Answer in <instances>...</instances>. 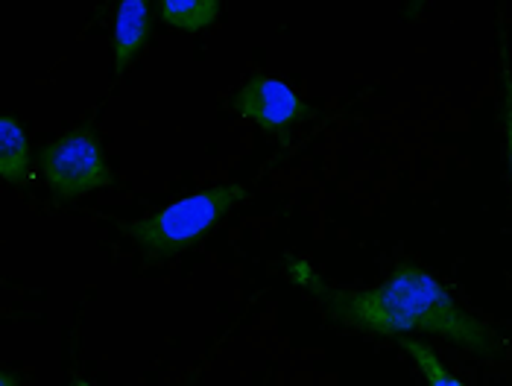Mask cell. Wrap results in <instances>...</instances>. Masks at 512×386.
I'll return each mask as SVG.
<instances>
[{"instance_id":"obj_7","label":"cell","mask_w":512,"mask_h":386,"mask_svg":"<svg viewBox=\"0 0 512 386\" xmlns=\"http://www.w3.org/2000/svg\"><path fill=\"white\" fill-rule=\"evenodd\" d=\"M158 9L173 30H185V33H202L220 18L217 0H161Z\"/></svg>"},{"instance_id":"obj_8","label":"cell","mask_w":512,"mask_h":386,"mask_svg":"<svg viewBox=\"0 0 512 386\" xmlns=\"http://www.w3.org/2000/svg\"><path fill=\"white\" fill-rule=\"evenodd\" d=\"M401 346H404V351L413 357V363L419 366V372H422V378H425V384L428 386H463V381H460L451 369L442 366L439 354H436L434 348L428 346L425 340H419V337H404Z\"/></svg>"},{"instance_id":"obj_10","label":"cell","mask_w":512,"mask_h":386,"mask_svg":"<svg viewBox=\"0 0 512 386\" xmlns=\"http://www.w3.org/2000/svg\"><path fill=\"white\" fill-rule=\"evenodd\" d=\"M0 386H21V378H18L12 369H3V375H0Z\"/></svg>"},{"instance_id":"obj_4","label":"cell","mask_w":512,"mask_h":386,"mask_svg":"<svg viewBox=\"0 0 512 386\" xmlns=\"http://www.w3.org/2000/svg\"><path fill=\"white\" fill-rule=\"evenodd\" d=\"M232 109L267 132H284L305 115V103L278 77H249L232 97Z\"/></svg>"},{"instance_id":"obj_6","label":"cell","mask_w":512,"mask_h":386,"mask_svg":"<svg viewBox=\"0 0 512 386\" xmlns=\"http://www.w3.org/2000/svg\"><path fill=\"white\" fill-rule=\"evenodd\" d=\"M30 170V138L18 117H0V176L3 182L15 185Z\"/></svg>"},{"instance_id":"obj_3","label":"cell","mask_w":512,"mask_h":386,"mask_svg":"<svg viewBox=\"0 0 512 386\" xmlns=\"http://www.w3.org/2000/svg\"><path fill=\"white\" fill-rule=\"evenodd\" d=\"M41 170L53 196L82 199L112 182V167L88 132H68L41 155Z\"/></svg>"},{"instance_id":"obj_5","label":"cell","mask_w":512,"mask_h":386,"mask_svg":"<svg viewBox=\"0 0 512 386\" xmlns=\"http://www.w3.org/2000/svg\"><path fill=\"white\" fill-rule=\"evenodd\" d=\"M150 39V6L144 0H123L115 18V39H112V59L115 77L126 74V68L141 56Z\"/></svg>"},{"instance_id":"obj_11","label":"cell","mask_w":512,"mask_h":386,"mask_svg":"<svg viewBox=\"0 0 512 386\" xmlns=\"http://www.w3.org/2000/svg\"><path fill=\"white\" fill-rule=\"evenodd\" d=\"M71 386H91V384H88V381H74Z\"/></svg>"},{"instance_id":"obj_1","label":"cell","mask_w":512,"mask_h":386,"mask_svg":"<svg viewBox=\"0 0 512 386\" xmlns=\"http://www.w3.org/2000/svg\"><path fill=\"white\" fill-rule=\"evenodd\" d=\"M290 281L316 299L328 316L337 322L357 328L375 337H416L434 334L448 340L451 346L466 348L477 357H501V340L457 299L448 293L442 281L416 264L398 270L378 287L366 290H337L322 281V275L311 270V264L299 258H287Z\"/></svg>"},{"instance_id":"obj_9","label":"cell","mask_w":512,"mask_h":386,"mask_svg":"<svg viewBox=\"0 0 512 386\" xmlns=\"http://www.w3.org/2000/svg\"><path fill=\"white\" fill-rule=\"evenodd\" d=\"M498 109H501V129L507 144V164L512 176V56L507 41H498Z\"/></svg>"},{"instance_id":"obj_2","label":"cell","mask_w":512,"mask_h":386,"mask_svg":"<svg viewBox=\"0 0 512 386\" xmlns=\"http://www.w3.org/2000/svg\"><path fill=\"white\" fill-rule=\"evenodd\" d=\"M243 199H246L243 185H214L132 223L129 237L144 252L179 255L191 249L208 232H214L237 205H243Z\"/></svg>"}]
</instances>
